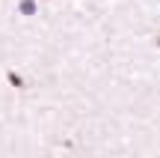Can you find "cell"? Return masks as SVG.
<instances>
[{"label":"cell","instance_id":"7a4b0ae2","mask_svg":"<svg viewBox=\"0 0 160 158\" xmlns=\"http://www.w3.org/2000/svg\"><path fill=\"white\" fill-rule=\"evenodd\" d=\"M18 9H21L24 15H33V12H36V3H33V0H21V3H18Z\"/></svg>","mask_w":160,"mask_h":158},{"label":"cell","instance_id":"6da1fadb","mask_svg":"<svg viewBox=\"0 0 160 158\" xmlns=\"http://www.w3.org/2000/svg\"><path fill=\"white\" fill-rule=\"evenodd\" d=\"M6 78H9V84H12V87H15V90H24V78L21 75H15V72H6Z\"/></svg>","mask_w":160,"mask_h":158}]
</instances>
